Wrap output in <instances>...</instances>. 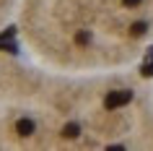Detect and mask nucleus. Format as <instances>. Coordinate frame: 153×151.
Segmentation results:
<instances>
[{"label": "nucleus", "instance_id": "nucleus-1", "mask_svg": "<svg viewBox=\"0 0 153 151\" xmlns=\"http://www.w3.org/2000/svg\"><path fill=\"white\" fill-rule=\"evenodd\" d=\"M106 149H153V86L145 78L0 55V151Z\"/></svg>", "mask_w": 153, "mask_h": 151}, {"label": "nucleus", "instance_id": "nucleus-3", "mask_svg": "<svg viewBox=\"0 0 153 151\" xmlns=\"http://www.w3.org/2000/svg\"><path fill=\"white\" fill-rule=\"evenodd\" d=\"M18 5H21V0H0V29L18 13Z\"/></svg>", "mask_w": 153, "mask_h": 151}, {"label": "nucleus", "instance_id": "nucleus-2", "mask_svg": "<svg viewBox=\"0 0 153 151\" xmlns=\"http://www.w3.org/2000/svg\"><path fill=\"white\" fill-rule=\"evenodd\" d=\"M18 34L36 63L122 71L153 44V0H21Z\"/></svg>", "mask_w": 153, "mask_h": 151}]
</instances>
